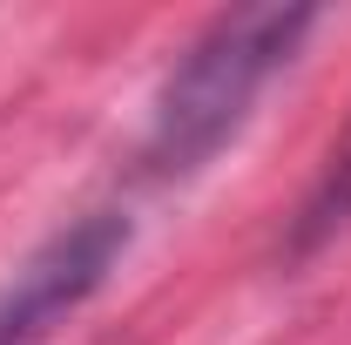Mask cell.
<instances>
[{
    "instance_id": "cell-3",
    "label": "cell",
    "mask_w": 351,
    "mask_h": 345,
    "mask_svg": "<svg viewBox=\"0 0 351 345\" xmlns=\"http://www.w3.org/2000/svg\"><path fill=\"white\" fill-rule=\"evenodd\" d=\"M351 223V129L338 135V149H331V163H324V176H317V190H311L304 216H298V251H311V244H324V237H338Z\"/></svg>"
},
{
    "instance_id": "cell-1",
    "label": "cell",
    "mask_w": 351,
    "mask_h": 345,
    "mask_svg": "<svg viewBox=\"0 0 351 345\" xmlns=\"http://www.w3.org/2000/svg\"><path fill=\"white\" fill-rule=\"evenodd\" d=\"M311 27H317L311 7H237V14H217L182 47V61L169 68V82L156 95L149 142H142L149 170L156 176L203 170L223 142L243 129L263 82L298 54V41Z\"/></svg>"
},
{
    "instance_id": "cell-2",
    "label": "cell",
    "mask_w": 351,
    "mask_h": 345,
    "mask_svg": "<svg viewBox=\"0 0 351 345\" xmlns=\"http://www.w3.org/2000/svg\"><path fill=\"white\" fill-rule=\"evenodd\" d=\"M129 251V216L122 210H88L41 237L27 258L0 278V345H41L61 318H75L108 271Z\"/></svg>"
}]
</instances>
